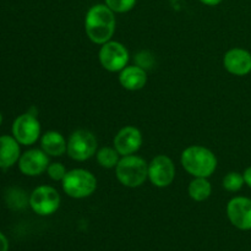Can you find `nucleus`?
I'll return each instance as SVG.
<instances>
[{
  "instance_id": "22",
  "label": "nucleus",
  "mask_w": 251,
  "mask_h": 251,
  "mask_svg": "<svg viewBox=\"0 0 251 251\" xmlns=\"http://www.w3.org/2000/svg\"><path fill=\"white\" fill-rule=\"evenodd\" d=\"M47 173H48L49 178L53 179L54 181H63V179L66 176V168L63 163H50L47 168Z\"/></svg>"
},
{
  "instance_id": "12",
  "label": "nucleus",
  "mask_w": 251,
  "mask_h": 251,
  "mask_svg": "<svg viewBox=\"0 0 251 251\" xmlns=\"http://www.w3.org/2000/svg\"><path fill=\"white\" fill-rule=\"evenodd\" d=\"M142 145V135L135 126H125L114 137V149L120 156L136 153Z\"/></svg>"
},
{
  "instance_id": "21",
  "label": "nucleus",
  "mask_w": 251,
  "mask_h": 251,
  "mask_svg": "<svg viewBox=\"0 0 251 251\" xmlns=\"http://www.w3.org/2000/svg\"><path fill=\"white\" fill-rule=\"evenodd\" d=\"M105 5L109 7L112 11L124 14L130 11L136 4V0H104Z\"/></svg>"
},
{
  "instance_id": "24",
  "label": "nucleus",
  "mask_w": 251,
  "mask_h": 251,
  "mask_svg": "<svg viewBox=\"0 0 251 251\" xmlns=\"http://www.w3.org/2000/svg\"><path fill=\"white\" fill-rule=\"evenodd\" d=\"M243 176H244L245 184H247V185L251 189V166L248 167V168L245 169V172L243 173Z\"/></svg>"
},
{
  "instance_id": "19",
  "label": "nucleus",
  "mask_w": 251,
  "mask_h": 251,
  "mask_svg": "<svg viewBox=\"0 0 251 251\" xmlns=\"http://www.w3.org/2000/svg\"><path fill=\"white\" fill-rule=\"evenodd\" d=\"M97 162L103 168H114L119 162V153L115 149L112 147H103L97 151Z\"/></svg>"
},
{
  "instance_id": "15",
  "label": "nucleus",
  "mask_w": 251,
  "mask_h": 251,
  "mask_svg": "<svg viewBox=\"0 0 251 251\" xmlns=\"http://www.w3.org/2000/svg\"><path fill=\"white\" fill-rule=\"evenodd\" d=\"M119 82L125 90L139 91L147 82V74L141 66H126L120 71Z\"/></svg>"
},
{
  "instance_id": "2",
  "label": "nucleus",
  "mask_w": 251,
  "mask_h": 251,
  "mask_svg": "<svg viewBox=\"0 0 251 251\" xmlns=\"http://www.w3.org/2000/svg\"><path fill=\"white\" fill-rule=\"evenodd\" d=\"M181 166L195 178H208L217 168V158L203 146H190L181 153Z\"/></svg>"
},
{
  "instance_id": "8",
  "label": "nucleus",
  "mask_w": 251,
  "mask_h": 251,
  "mask_svg": "<svg viewBox=\"0 0 251 251\" xmlns=\"http://www.w3.org/2000/svg\"><path fill=\"white\" fill-rule=\"evenodd\" d=\"M100 65L110 73H118L126 68L129 51L119 42L109 41L102 44L100 50Z\"/></svg>"
},
{
  "instance_id": "16",
  "label": "nucleus",
  "mask_w": 251,
  "mask_h": 251,
  "mask_svg": "<svg viewBox=\"0 0 251 251\" xmlns=\"http://www.w3.org/2000/svg\"><path fill=\"white\" fill-rule=\"evenodd\" d=\"M42 150L50 157H60L68 151V142L58 131H47L41 139Z\"/></svg>"
},
{
  "instance_id": "7",
  "label": "nucleus",
  "mask_w": 251,
  "mask_h": 251,
  "mask_svg": "<svg viewBox=\"0 0 251 251\" xmlns=\"http://www.w3.org/2000/svg\"><path fill=\"white\" fill-rule=\"evenodd\" d=\"M12 136L24 146H31L38 141L41 136V124L36 115L32 113L19 115L12 124Z\"/></svg>"
},
{
  "instance_id": "3",
  "label": "nucleus",
  "mask_w": 251,
  "mask_h": 251,
  "mask_svg": "<svg viewBox=\"0 0 251 251\" xmlns=\"http://www.w3.org/2000/svg\"><path fill=\"white\" fill-rule=\"evenodd\" d=\"M115 174L124 186L137 188L149 178V164L144 158L135 154L123 156L115 167Z\"/></svg>"
},
{
  "instance_id": "23",
  "label": "nucleus",
  "mask_w": 251,
  "mask_h": 251,
  "mask_svg": "<svg viewBox=\"0 0 251 251\" xmlns=\"http://www.w3.org/2000/svg\"><path fill=\"white\" fill-rule=\"evenodd\" d=\"M0 251H9V240L1 232H0Z\"/></svg>"
},
{
  "instance_id": "20",
  "label": "nucleus",
  "mask_w": 251,
  "mask_h": 251,
  "mask_svg": "<svg viewBox=\"0 0 251 251\" xmlns=\"http://www.w3.org/2000/svg\"><path fill=\"white\" fill-rule=\"evenodd\" d=\"M244 176L238 172H230L223 178V188L230 193H237L244 186Z\"/></svg>"
},
{
  "instance_id": "11",
  "label": "nucleus",
  "mask_w": 251,
  "mask_h": 251,
  "mask_svg": "<svg viewBox=\"0 0 251 251\" xmlns=\"http://www.w3.org/2000/svg\"><path fill=\"white\" fill-rule=\"evenodd\" d=\"M17 163L22 174L27 176H41L43 172H47L49 156L43 150L32 149L22 153Z\"/></svg>"
},
{
  "instance_id": "18",
  "label": "nucleus",
  "mask_w": 251,
  "mask_h": 251,
  "mask_svg": "<svg viewBox=\"0 0 251 251\" xmlns=\"http://www.w3.org/2000/svg\"><path fill=\"white\" fill-rule=\"evenodd\" d=\"M6 205L11 210H22L29 205V196L26 195V191L20 188H10L5 194Z\"/></svg>"
},
{
  "instance_id": "25",
  "label": "nucleus",
  "mask_w": 251,
  "mask_h": 251,
  "mask_svg": "<svg viewBox=\"0 0 251 251\" xmlns=\"http://www.w3.org/2000/svg\"><path fill=\"white\" fill-rule=\"evenodd\" d=\"M202 4L207 5V6H216V5L221 4V2L223 1V0H200Z\"/></svg>"
},
{
  "instance_id": "5",
  "label": "nucleus",
  "mask_w": 251,
  "mask_h": 251,
  "mask_svg": "<svg viewBox=\"0 0 251 251\" xmlns=\"http://www.w3.org/2000/svg\"><path fill=\"white\" fill-rule=\"evenodd\" d=\"M97 152V139L91 131L80 129L70 135L68 141V153L73 159L83 162Z\"/></svg>"
},
{
  "instance_id": "17",
  "label": "nucleus",
  "mask_w": 251,
  "mask_h": 251,
  "mask_svg": "<svg viewBox=\"0 0 251 251\" xmlns=\"http://www.w3.org/2000/svg\"><path fill=\"white\" fill-rule=\"evenodd\" d=\"M189 195L194 201H205L210 198L212 193V186L207 178H195L189 184Z\"/></svg>"
},
{
  "instance_id": "1",
  "label": "nucleus",
  "mask_w": 251,
  "mask_h": 251,
  "mask_svg": "<svg viewBox=\"0 0 251 251\" xmlns=\"http://www.w3.org/2000/svg\"><path fill=\"white\" fill-rule=\"evenodd\" d=\"M114 11L105 4L90 7L85 17V31L88 38L96 44H104L110 41L115 31Z\"/></svg>"
},
{
  "instance_id": "26",
  "label": "nucleus",
  "mask_w": 251,
  "mask_h": 251,
  "mask_svg": "<svg viewBox=\"0 0 251 251\" xmlns=\"http://www.w3.org/2000/svg\"><path fill=\"white\" fill-rule=\"evenodd\" d=\"M1 124H2V115L1 113H0V126H1Z\"/></svg>"
},
{
  "instance_id": "6",
  "label": "nucleus",
  "mask_w": 251,
  "mask_h": 251,
  "mask_svg": "<svg viewBox=\"0 0 251 251\" xmlns=\"http://www.w3.org/2000/svg\"><path fill=\"white\" fill-rule=\"evenodd\" d=\"M60 206V195L54 188L41 185L29 195V207L39 216L53 215Z\"/></svg>"
},
{
  "instance_id": "14",
  "label": "nucleus",
  "mask_w": 251,
  "mask_h": 251,
  "mask_svg": "<svg viewBox=\"0 0 251 251\" xmlns=\"http://www.w3.org/2000/svg\"><path fill=\"white\" fill-rule=\"evenodd\" d=\"M21 157L20 144L14 136H0V168L7 169L16 164Z\"/></svg>"
},
{
  "instance_id": "13",
  "label": "nucleus",
  "mask_w": 251,
  "mask_h": 251,
  "mask_svg": "<svg viewBox=\"0 0 251 251\" xmlns=\"http://www.w3.org/2000/svg\"><path fill=\"white\" fill-rule=\"evenodd\" d=\"M223 65L229 74L245 76L251 73V53L247 49L233 48L225 54Z\"/></svg>"
},
{
  "instance_id": "4",
  "label": "nucleus",
  "mask_w": 251,
  "mask_h": 251,
  "mask_svg": "<svg viewBox=\"0 0 251 251\" xmlns=\"http://www.w3.org/2000/svg\"><path fill=\"white\" fill-rule=\"evenodd\" d=\"M63 189L70 198L85 199L96 191L97 179L86 169H73L63 179Z\"/></svg>"
},
{
  "instance_id": "9",
  "label": "nucleus",
  "mask_w": 251,
  "mask_h": 251,
  "mask_svg": "<svg viewBox=\"0 0 251 251\" xmlns=\"http://www.w3.org/2000/svg\"><path fill=\"white\" fill-rule=\"evenodd\" d=\"M176 178V167L168 156L159 154L149 164V179L157 188H166Z\"/></svg>"
},
{
  "instance_id": "10",
  "label": "nucleus",
  "mask_w": 251,
  "mask_h": 251,
  "mask_svg": "<svg viewBox=\"0 0 251 251\" xmlns=\"http://www.w3.org/2000/svg\"><path fill=\"white\" fill-rule=\"evenodd\" d=\"M230 223L240 230L251 229V199L244 196L233 198L227 205Z\"/></svg>"
}]
</instances>
